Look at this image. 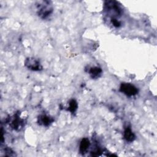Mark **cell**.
I'll return each instance as SVG.
<instances>
[{
    "label": "cell",
    "mask_w": 157,
    "mask_h": 157,
    "mask_svg": "<svg viewBox=\"0 0 157 157\" xmlns=\"http://www.w3.org/2000/svg\"><path fill=\"white\" fill-rule=\"evenodd\" d=\"M36 13L41 19H46L49 17L53 11V5L49 1H40L35 3Z\"/></svg>",
    "instance_id": "cell-1"
},
{
    "label": "cell",
    "mask_w": 157,
    "mask_h": 157,
    "mask_svg": "<svg viewBox=\"0 0 157 157\" xmlns=\"http://www.w3.org/2000/svg\"><path fill=\"white\" fill-rule=\"evenodd\" d=\"M123 136L124 139L129 142H133L136 139L135 134L133 133L131 128L129 127H126L125 128L123 133Z\"/></svg>",
    "instance_id": "cell-9"
},
{
    "label": "cell",
    "mask_w": 157,
    "mask_h": 157,
    "mask_svg": "<svg viewBox=\"0 0 157 157\" xmlns=\"http://www.w3.org/2000/svg\"><path fill=\"white\" fill-rule=\"evenodd\" d=\"M37 121L38 124L40 126H48L54 121V118L51 116L45 114H41L38 116Z\"/></svg>",
    "instance_id": "cell-6"
},
{
    "label": "cell",
    "mask_w": 157,
    "mask_h": 157,
    "mask_svg": "<svg viewBox=\"0 0 157 157\" xmlns=\"http://www.w3.org/2000/svg\"><path fill=\"white\" fill-rule=\"evenodd\" d=\"M90 146V142L88 138H83L80 141L79 145V151L81 154L84 155L88 150Z\"/></svg>",
    "instance_id": "cell-7"
},
{
    "label": "cell",
    "mask_w": 157,
    "mask_h": 157,
    "mask_svg": "<svg viewBox=\"0 0 157 157\" xmlns=\"http://www.w3.org/2000/svg\"><path fill=\"white\" fill-rule=\"evenodd\" d=\"M105 10L112 15L111 18H117L118 16H120L122 10L118 4V2L115 1H107L104 4Z\"/></svg>",
    "instance_id": "cell-2"
},
{
    "label": "cell",
    "mask_w": 157,
    "mask_h": 157,
    "mask_svg": "<svg viewBox=\"0 0 157 157\" xmlns=\"http://www.w3.org/2000/svg\"><path fill=\"white\" fill-rule=\"evenodd\" d=\"M10 121H9V124L11 128L16 131L20 130L24 126V120L20 118L19 116V113H17L15 114L13 118L11 119Z\"/></svg>",
    "instance_id": "cell-5"
},
{
    "label": "cell",
    "mask_w": 157,
    "mask_h": 157,
    "mask_svg": "<svg viewBox=\"0 0 157 157\" xmlns=\"http://www.w3.org/2000/svg\"><path fill=\"white\" fill-rule=\"evenodd\" d=\"M102 72V71L101 68L98 66H94V67H90V69H88V71L90 77L93 79L99 78L101 76Z\"/></svg>",
    "instance_id": "cell-8"
},
{
    "label": "cell",
    "mask_w": 157,
    "mask_h": 157,
    "mask_svg": "<svg viewBox=\"0 0 157 157\" xmlns=\"http://www.w3.org/2000/svg\"><path fill=\"white\" fill-rule=\"evenodd\" d=\"M24 64L28 69L33 71H40L42 70L43 68L40 61L34 57H28L26 58Z\"/></svg>",
    "instance_id": "cell-3"
},
{
    "label": "cell",
    "mask_w": 157,
    "mask_h": 157,
    "mask_svg": "<svg viewBox=\"0 0 157 157\" xmlns=\"http://www.w3.org/2000/svg\"><path fill=\"white\" fill-rule=\"evenodd\" d=\"M120 91L127 96H132L137 94L138 89L132 84L129 83H122L120 86Z\"/></svg>",
    "instance_id": "cell-4"
},
{
    "label": "cell",
    "mask_w": 157,
    "mask_h": 157,
    "mask_svg": "<svg viewBox=\"0 0 157 157\" xmlns=\"http://www.w3.org/2000/svg\"><path fill=\"white\" fill-rule=\"evenodd\" d=\"M111 23L116 28H118L121 26V22L117 18H111Z\"/></svg>",
    "instance_id": "cell-11"
},
{
    "label": "cell",
    "mask_w": 157,
    "mask_h": 157,
    "mask_svg": "<svg viewBox=\"0 0 157 157\" xmlns=\"http://www.w3.org/2000/svg\"><path fill=\"white\" fill-rule=\"evenodd\" d=\"M77 108H78V103L76 101V100L74 99H71L69 102V107L67 110L73 114L76 112V110H77Z\"/></svg>",
    "instance_id": "cell-10"
}]
</instances>
